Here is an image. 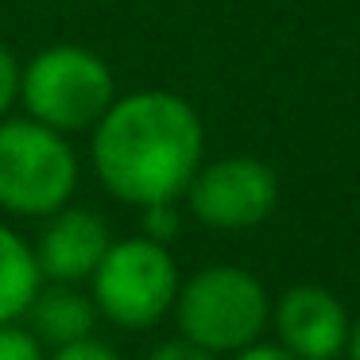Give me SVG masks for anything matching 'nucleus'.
<instances>
[{"mask_svg": "<svg viewBox=\"0 0 360 360\" xmlns=\"http://www.w3.org/2000/svg\"><path fill=\"white\" fill-rule=\"evenodd\" d=\"M205 163V124L198 109L171 89L117 94L89 128V167L105 194L124 205L182 202Z\"/></svg>", "mask_w": 360, "mask_h": 360, "instance_id": "obj_1", "label": "nucleus"}, {"mask_svg": "<svg viewBox=\"0 0 360 360\" xmlns=\"http://www.w3.org/2000/svg\"><path fill=\"white\" fill-rule=\"evenodd\" d=\"M171 318L179 337L210 349L213 356H236L264 341L271 326V295L248 267L210 264L179 283Z\"/></svg>", "mask_w": 360, "mask_h": 360, "instance_id": "obj_2", "label": "nucleus"}, {"mask_svg": "<svg viewBox=\"0 0 360 360\" xmlns=\"http://www.w3.org/2000/svg\"><path fill=\"white\" fill-rule=\"evenodd\" d=\"M82 182V159L70 136L24 117H0V210L24 221L74 202Z\"/></svg>", "mask_w": 360, "mask_h": 360, "instance_id": "obj_3", "label": "nucleus"}, {"mask_svg": "<svg viewBox=\"0 0 360 360\" xmlns=\"http://www.w3.org/2000/svg\"><path fill=\"white\" fill-rule=\"evenodd\" d=\"M117 101V74L82 43H51L35 51L20 74V105L32 120L63 136L89 132Z\"/></svg>", "mask_w": 360, "mask_h": 360, "instance_id": "obj_4", "label": "nucleus"}, {"mask_svg": "<svg viewBox=\"0 0 360 360\" xmlns=\"http://www.w3.org/2000/svg\"><path fill=\"white\" fill-rule=\"evenodd\" d=\"M179 259L171 256V244H159L151 236H112L109 252L94 267L86 290L94 298L101 321L128 333L155 329L171 318L174 295H179Z\"/></svg>", "mask_w": 360, "mask_h": 360, "instance_id": "obj_5", "label": "nucleus"}, {"mask_svg": "<svg viewBox=\"0 0 360 360\" xmlns=\"http://www.w3.org/2000/svg\"><path fill=\"white\" fill-rule=\"evenodd\" d=\"M190 217L217 233H248L279 205V179L256 155H221L198 167L186 194Z\"/></svg>", "mask_w": 360, "mask_h": 360, "instance_id": "obj_6", "label": "nucleus"}, {"mask_svg": "<svg viewBox=\"0 0 360 360\" xmlns=\"http://www.w3.org/2000/svg\"><path fill=\"white\" fill-rule=\"evenodd\" d=\"M349 310L333 290L318 283H295L271 298L275 345L298 360H341L349 345Z\"/></svg>", "mask_w": 360, "mask_h": 360, "instance_id": "obj_7", "label": "nucleus"}, {"mask_svg": "<svg viewBox=\"0 0 360 360\" xmlns=\"http://www.w3.org/2000/svg\"><path fill=\"white\" fill-rule=\"evenodd\" d=\"M112 244V229L89 205L66 202L63 210L39 221V236L32 240L43 283H82L86 287L94 267Z\"/></svg>", "mask_w": 360, "mask_h": 360, "instance_id": "obj_8", "label": "nucleus"}, {"mask_svg": "<svg viewBox=\"0 0 360 360\" xmlns=\"http://www.w3.org/2000/svg\"><path fill=\"white\" fill-rule=\"evenodd\" d=\"M20 321L51 352V349H63V345L97 337L101 314H97L94 298L82 283H43Z\"/></svg>", "mask_w": 360, "mask_h": 360, "instance_id": "obj_9", "label": "nucleus"}, {"mask_svg": "<svg viewBox=\"0 0 360 360\" xmlns=\"http://www.w3.org/2000/svg\"><path fill=\"white\" fill-rule=\"evenodd\" d=\"M43 287L32 240L0 221V321H20L32 306L35 290Z\"/></svg>", "mask_w": 360, "mask_h": 360, "instance_id": "obj_10", "label": "nucleus"}, {"mask_svg": "<svg viewBox=\"0 0 360 360\" xmlns=\"http://www.w3.org/2000/svg\"><path fill=\"white\" fill-rule=\"evenodd\" d=\"M0 360H47V349L24 321H0Z\"/></svg>", "mask_w": 360, "mask_h": 360, "instance_id": "obj_11", "label": "nucleus"}, {"mask_svg": "<svg viewBox=\"0 0 360 360\" xmlns=\"http://www.w3.org/2000/svg\"><path fill=\"white\" fill-rule=\"evenodd\" d=\"M143 236L159 244H171L182 229V213H179V202H159V205H143Z\"/></svg>", "mask_w": 360, "mask_h": 360, "instance_id": "obj_12", "label": "nucleus"}, {"mask_svg": "<svg viewBox=\"0 0 360 360\" xmlns=\"http://www.w3.org/2000/svg\"><path fill=\"white\" fill-rule=\"evenodd\" d=\"M20 74H24V63L16 58V51L0 39V117H8L20 105Z\"/></svg>", "mask_w": 360, "mask_h": 360, "instance_id": "obj_13", "label": "nucleus"}, {"mask_svg": "<svg viewBox=\"0 0 360 360\" xmlns=\"http://www.w3.org/2000/svg\"><path fill=\"white\" fill-rule=\"evenodd\" d=\"M47 360H124L109 341L101 337H86V341H74V345H63V349H51Z\"/></svg>", "mask_w": 360, "mask_h": 360, "instance_id": "obj_14", "label": "nucleus"}, {"mask_svg": "<svg viewBox=\"0 0 360 360\" xmlns=\"http://www.w3.org/2000/svg\"><path fill=\"white\" fill-rule=\"evenodd\" d=\"M148 360H221V356H213L210 349L186 341V337H167V341H159L148 352Z\"/></svg>", "mask_w": 360, "mask_h": 360, "instance_id": "obj_15", "label": "nucleus"}, {"mask_svg": "<svg viewBox=\"0 0 360 360\" xmlns=\"http://www.w3.org/2000/svg\"><path fill=\"white\" fill-rule=\"evenodd\" d=\"M229 360H298V356H290V352L279 349L275 341H256V345H248V349H240L236 356H229Z\"/></svg>", "mask_w": 360, "mask_h": 360, "instance_id": "obj_16", "label": "nucleus"}, {"mask_svg": "<svg viewBox=\"0 0 360 360\" xmlns=\"http://www.w3.org/2000/svg\"><path fill=\"white\" fill-rule=\"evenodd\" d=\"M345 356L360 360V318H352V326H349V345H345Z\"/></svg>", "mask_w": 360, "mask_h": 360, "instance_id": "obj_17", "label": "nucleus"}]
</instances>
